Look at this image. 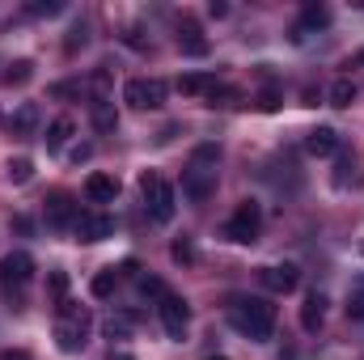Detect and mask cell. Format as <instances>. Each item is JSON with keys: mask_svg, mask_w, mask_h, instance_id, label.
<instances>
[{"mask_svg": "<svg viewBox=\"0 0 364 360\" xmlns=\"http://www.w3.org/2000/svg\"><path fill=\"white\" fill-rule=\"evenodd\" d=\"M123 102L132 110H157V106H166V81H157V77H132L123 85Z\"/></svg>", "mask_w": 364, "mask_h": 360, "instance_id": "cell-6", "label": "cell"}, {"mask_svg": "<svg viewBox=\"0 0 364 360\" xmlns=\"http://www.w3.org/2000/svg\"><path fill=\"white\" fill-rule=\"evenodd\" d=\"M77 203H73V195H64V191H55L51 199H47V225L51 229H68V225H77Z\"/></svg>", "mask_w": 364, "mask_h": 360, "instance_id": "cell-10", "label": "cell"}, {"mask_svg": "<svg viewBox=\"0 0 364 360\" xmlns=\"http://www.w3.org/2000/svg\"><path fill=\"white\" fill-rule=\"evenodd\" d=\"M110 360H136L132 352H110Z\"/></svg>", "mask_w": 364, "mask_h": 360, "instance_id": "cell-38", "label": "cell"}, {"mask_svg": "<svg viewBox=\"0 0 364 360\" xmlns=\"http://www.w3.org/2000/svg\"><path fill=\"white\" fill-rule=\"evenodd\" d=\"M140 292H144V297H153V301H161V297H166L170 288H166V284H161L157 275H144V280H140Z\"/></svg>", "mask_w": 364, "mask_h": 360, "instance_id": "cell-27", "label": "cell"}, {"mask_svg": "<svg viewBox=\"0 0 364 360\" xmlns=\"http://www.w3.org/2000/svg\"><path fill=\"white\" fill-rule=\"evenodd\" d=\"M157 314H161V327L170 339H186V327H191V305L182 301L178 292H166L157 301Z\"/></svg>", "mask_w": 364, "mask_h": 360, "instance_id": "cell-8", "label": "cell"}, {"mask_svg": "<svg viewBox=\"0 0 364 360\" xmlns=\"http://www.w3.org/2000/svg\"><path fill=\"white\" fill-rule=\"evenodd\" d=\"M9 127H13V136H30V132L38 127V106H34V102H21V106L13 110Z\"/></svg>", "mask_w": 364, "mask_h": 360, "instance_id": "cell-16", "label": "cell"}, {"mask_svg": "<svg viewBox=\"0 0 364 360\" xmlns=\"http://www.w3.org/2000/svg\"><path fill=\"white\" fill-rule=\"evenodd\" d=\"M60 9H64L60 0H34V4H30V13H34V17H43V13L51 17V13H60Z\"/></svg>", "mask_w": 364, "mask_h": 360, "instance_id": "cell-30", "label": "cell"}, {"mask_svg": "<svg viewBox=\"0 0 364 360\" xmlns=\"http://www.w3.org/2000/svg\"><path fill=\"white\" fill-rule=\"evenodd\" d=\"M90 309L85 305H73V301H60V318H55V344L60 352H81L85 339H90Z\"/></svg>", "mask_w": 364, "mask_h": 360, "instance_id": "cell-2", "label": "cell"}, {"mask_svg": "<svg viewBox=\"0 0 364 360\" xmlns=\"http://www.w3.org/2000/svg\"><path fill=\"white\" fill-rule=\"evenodd\" d=\"M93 127H97V132H114V127H119V115H114V106H110L106 97L93 102Z\"/></svg>", "mask_w": 364, "mask_h": 360, "instance_id": "cell-20", "label": "cell"}, {"mask_svg": "<svg viewBox=\"0 0 364 360\" xmlns=\"http://www.w3.org/2000/svg\"><path fill=\"white\" fill-rule=\"evenodd\" d=\"M102 331H106V339H127V335H132V318H127V314H110V318L102 322Z\"/></svg>", "mask_w": 364, "mask_h": 360, "instance_id": "cell-24", "label": "cell"}, {"mask_svg": "<svg viewBox=\"0 0 364 360\" xmlns=\"http://www.w3.org/2000/svg\"><path fill=\"white\" fill-rule=\"evenodd\" d=\"M140 195H144V208H149V216L157 221V225H170L174 221V186L161 179L157 170H144L140 174Z\"/></svg>", "mask_w": 364, "mask_h": 360, "instance_id": "cell-3", "label": "cell"}, {"mask_svg": "<svg viewBox=\"0 0 364 360\" xmlns=\"http://www.w3.org/2000/svg\"><path fill=\"white\" fill-rule=\"evenodd\" d=\"M305 149H309L314 157H335V153H339V132H335V127H314V132L305 136Z\"/></svg>", "mask_w": 364, "mask_h": 360, "instance_id": "cell-12", "label": "cell"}, {"mask_svg": "<svg viewBox=\"0 0 364 360\" xmlns=\"http://www.w3.org/2000/svg\"><path fill=\"white\" fill-rule=\"evenodd\" d=\"M237 102V90H225V85H212L208 93V106H233Z\"/></svg>", "mask_w": 364, "mask_h": 360, "instance_id": "cell-28", "label": "cell"}, {"mask_svg": "<svg viewBox=\"0 0 364 360\" xmlns=\"http://www.w3.org/2000/svg\"><path fill=\"white\" fill-rule=\"evenodd\" d=\"M178 47H182V55H208V38H203V30L195 21H182L178 26Z\"/></svg>", "mask_w": 364, "mask_h": 360, "instance_id": "cell-14", "label": "cell"}, {"mask_svg": "<svg viewBox=\"0 0 364 360\" xmlns=\"http://www.w3.org/2000/svg\"><path fill=\"white\" fill-rule=\"evenodd\" d=\"M30 275H34V259L26 250H13L0 259V288L9 292V301H21V288L30 284Z\"/></svg>", "mask_w": 364, "mask_h": 360, "instance_id": "cell-5", "label": "cell"}, {"mask_svg": "<svg viewBox=\"0 0 364 360\" xmlns=\"http://www.w3.org/2000/svg\"><path fill=\"white\" fill-rule=\"evenodd\" d=\"M322 318H326V297H322V292H309L305 305H301V327H305V331H318Z\"/></svg>", "mask_w": 364, "mask_h": 360, "instance_id": "cell-15", "label": "cell"}, {"mask_svg": "<svg viewBox=\"0 0 364 360\" xmlns=\"http://www.w3.org/2000/svg\"><path fill=\"white\" fill-rule=\"evenodd\" d=\"M77 47H85V26H77L73 38H68V51H77Z\"/></svg>", "mask_w": 364, "mask_h": 360, "instance_id": "cell-31", "label": "cell"}, {"mask_svg": "<svg viewBox=\"0 0 364 360\" xmlns=\"http://www.w3.org/2000/svg\"><path fill=\"white\" fill-rule=\"evenodd\" d=\"M356 93H360V85H356L352 77H339V81L331 85V106H352Z\"/></svg>", "mask_w": 364, "mask_h": 360, "instance_id": "cell-21", "label": "cell"}, {"mask_svg": "<svg viewBox=\"0 0 364 360\" xmlns=\"http://www.w3.org/2000/svg\"><path fill=\"white\" fill-rule=\"evenodd\" d=\"M229 322H233L246 339L263 344V339H272V331H275V305L267 297H242V301H233Z\"/></svg>", "mask_w": 364, "mask_h": 360, "instance_id": "cell-1", "label": "cell"}, {"mask_svg": "<svg viewBox=\"0 0 364 360\" xmlns=\"http://www.w3.org/2000/svg\"><path fill=\"white\" fill-rule=\"evenodd\" d=\"M114 284H119V271H114V268H102L97 275H93L90 292H93V297H102V301H106V297L114 292Z\"/></svg>", "mask_w": 364, "mask_h": 360, "instance_id": "cell-23", "label": "cell"}, {"mask_svg": "<svg viewBox=\"0 0 364 360\" xmlns=\"http://www.w3.org/2000/svg\"><path fill=\"white\" fill-rule=\"evenodd\" d=\"M68 136H73V119H55V123L47 127V136H43V140H47V149L55 153V149H64V144H68Z\"/></svg>", "mask_w": 364, "mask_h": 360, "instance_id": "cell-22", "label": "cell"}, {"mask_svg": "<svg viewBox=\"0 0 364 360\" xmlns=\"http://www.w3.org/2000/svg\"><path fill=\"white\" fill-rule=\"evenodd\" d=\"M203 360H229V356H203Z\"/></svg>", "mask_w": 364, "mask_h": 360, "instance_id": "cell-39", "label": "cell"}, {"mask_svg": "<svg viewBox=\"0 0 364 360\" xmlns=\"http://www.w3.org/2000/svg\"><path fill=\"white\" fill-rule=\"evenodd\" d=\"M322 30V26H331V9L326 4H309L305 13H301V26H296V34H305V30Z\"/></svg>", "mask_w": 364, "mask_h": 360, "instance_id": "cell-19", "label": "cell"}, {"mask_svg": "<svg viewBox=\"0 0 364 360\" xmlns=\"http://www.w3.org/2000/svg\"><path fill=\"white\" fill-rule=\"evenodd\" d=\"M259 106H263V110H275V106H279V93H275V90H267V93H263V102H259Z\"/></svg>", "mask_w": 364, "mask_h": 360, "instance_id": "cell-32", "label": "cell"}, {"mask_svg": "<svg viewBox=\"0 0 364 360\" xmlns=\"http://www.w3.org/2000/svg\"><path fill=\"white\" fill-rule=\"evenodd\" d=\"M348 170H352V162H339V174H335V182H339V186H348Z\"/></svg>", "mask_w": 364, "mask_h": 360, "instance_id": "cell-35", "label": "cell"}, {"mask_svg": "<svg viewBox=\"0 0 364 360\" xmlns=\"http://www.w3.org/2000/svg\"><path fill=\"white\" fill-rule=\"evenodd\" d=\"M352 68H364V47L356 51V60H352Z\"/></svg>", "mask_w": 364, "mask_h": 360, "instance_id": "cell-37", "label": "cell"}, {"mask_svg": "<svg viewBox=\"0 0 364 360\" xmlns=\"http://www.w3.org/2000/svg\"><path fill=\"white\" fill-rule=\"evenodd\" d=\"M30 179H34V162H30V157L9 162V182H17V186H21V182H30Z\"/></svg>", "mask_w": 364, "mask_h": 360, "instance_id": "cell-25", "label": "cell"}, {"mask_svg": "<svg viewBox=\"0 0 364 360\" xmlns=\"http://www.w3.org/2000/svg\"><path fill=\"white\" fill-rule=\"evenodd\" d=\"M77 85H51V97H73Z\"/></svg>", "mask_w": 364, "mask_h": 360, "instance_id": "cell-34", "label": "cell"}, {"mask_svg": "<svg viewBox=\"0 0 364 360\" xmlns=\"http://www.w3.org/2000/svg\"><path fill=\"white\" fill-rule=\"evenodd\" d=\"M30 77H34V64H30V60H17V64H9V68L0 73V85L13 90V85H26Z\"/></svg>", "mask_w": 364, "mask_h": 360, "instance_id": "cell-18", "label": "cell"}, {"mask_svg": "<svg viewBox=\"0 0 364 360\" xmlns=\"http://www.w3.org/2000/svg\"><path fill=\"white\" fill-rule=\"evenodd\" d=\"M259 280H263L267 292H292V288L301 284V271L292 268V263H275V268L259 271Z\"/></svg>", "mask_w": 364, "mask_h": 360, "instance_id": "cell-11", "label": "cell"}, {"mask_svg": "<svg viewBox=\"0 0 364 360\" xmlns=\"http://www.w3.org/2000/svg\"><path fill=\"white\" fill-rule=\"evenodd\" d=\"M212 191H216V166L212 162H191L182 170V195L186 199L203 203V199H212Z\"/></svg>", "mask_w": 364, "mask_h": 360, "instance_id": "cell-7", "label": "cell"}, {"mask_svg": "<svg viewBox=\"0 0 364 360\" xmlns=\"http://www.w3.org/2000/svg\"><path fill=\"white\" fill-rule=\"evenodd\" d=\"M85 195H90L93 203H114L119 179H114V174H90V179H85Z\"/></svg>", "mask_w": 364, "mask_h": 360, "instance_id": "cell-13", "label": "cell"}, {"mask_svg": "<svg viewBox=\"0 0 364 360\" xmlns=\"http://www.w3.org/2000/svg\"><path fill=\"white\" fill-rule=\"evenodd\" d=\"M170 255H174V263H195V246H191V242H174Z\"/></svg>", "mask_w": 364, "mask_h": 360, "instance_id": "cell-29", "label": "cell"}, {"mask_svg": "<svg viewBox=\"0 0 364 360\" xmlns=\"http://www.w3.org/2000/svg\"><path fill=\"white\" fill-rule=\"evenodd\" d=\"M259 229H263V212H259V203H255V199H242V203H237V212L225 221V238H229V242H237V246L255 242V238H259Z\"/></svg>", "mask_w": 364, "mask_h": 360, "instance_id": "cell-4", "label": "cell"}, {"mask_svg": "<svg viewBox=\"0 0 364 360\" xmlns=\"http://www.w3.org/2000/svg\"><path fill=\"white\" fill-rule=\"evenodd\" d=\"M0 360H30V356H26V352H4Z\"/></svg>", "mask_w": 364, "mask_h": 360, "instance_id": "cell-36", "label": "cell"}, {"mask_svg": "<svg viewBox=\"0 0 364 360\" xmlns=\"http://www.w3.org/2000/svg\"><path fill=\"white\" fill-rule=\"evenodd\" d=\"M212 85H216L212 73H186V77H178V90L186 93V97H208Z\"/></svg>", "mask_w": 364, "mask_h": 360, "instance_id": "cell-17", "label": "cell"}, {"mask_svg": "<svg viewBox=\"0 0 364 360\" xmlns=\"http://www.w3.org/2000/svg\"><path fill=\"white\" fill-rule=\"evenodd\" d=\"M47 288H51L55 301H68V297H64V292H68V271H51V275H47Z\"/></svg>", "mask_w": 364, "mask_h": 360, "instance_id": "cell-26", "label": "cell"}, {"mask_svg": "<svg viewBox=\"0 0 364 360\" xmlns=\"http://www.w3.org/2000/svg\"><path fill=\"white\" fill-rule=\"evenodd\" d=\"M90 157H93L90 144H77V149H73V162H90Z\"/></svg>", "mask_w": 364, "mask_h": 360, "instance_id": "cell-33", "label": "cell"}, {"mask_svg": "<svg viewBox=\"0 0 364 360\" xmlns=\"http://www.w3.org/2000/svg\"><path fill=\"white\" fill-rule=\"evenodd\" d=\"M73 229H77V238H81V242H106V238L114 233V221H110L106 212H81Z\"/></svg>", "mask_w": 364, "mask_h": 360, "instance_id": "cell-9", "label": "cell"}]
</instances>
